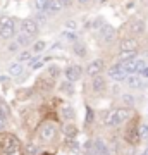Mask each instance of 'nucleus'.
Here are the masks:
<instances>
[{"instance_id":"nucleus-1","label":"nucleus","mask_w":148,"mask_h":155,"mask_svg":"<svg viewBox=\"0 0 148 155\" xmlns=\"http://www.w3.org/2000/svg\"><path fill=\"white\" fill-rule=\"evenodd\" d=\"M129 116H131L129 109H114V110H110L109 114L105 116V124L110 126V127L119 126V124H122L124 121H127Z\"/></svg>"},{"instance_id":"nucleus-2","label":"nucleus","mask_w":148,"mask_h":155,"mask_svg":"<svg viewBox=\"0 0 148 155\" xmlns=\"http://www.w3.org/2000/svg\"><path fill=\"white\" fill-rule=\"evenodd\" d=\"M16 35V26H14V19L11 17H0V38L4 40H12Z\"/></svg>"},{"instance_id":"nucleus-3","label":"nucleus","mask_w":148,"mask_h":155,"mask_svg":"<svg viewBox=\"0 0 148 155\" xmlns=\"http://www.w3.org/2000/svg\"><path fill=\"white\" fill-rule=\"evenodd\" d=\"M121 66L124 67L127 74H140L146 67V64H145V61H140V59H131V61L121 62Z\"/></svg>"},{"instance_id":"nucleus-4","label":"nucleus","mask_w":148,"mask_h":155,"mask_svg":"<svg viewBox=\"0 0 148 155\" xmlns=\"http://www.w3.org/2000/svg\"><path fill=\"white\" fill-rule=\"evenodd\" d=\"M129 76L126 71H124V67L121 66V62L119 64H115L109 69V78L110 79H114V81H126V78Z\"/></svg>"},{"instance_id":"nucleus-5","label":"nucleus","mask_w":148,"mask_h":155,"mask_svg":"<svg viewBox=\"0 0 148 155\" xmlns=\"http://www.w3.org/2000/svg\"><path fill=\"white\" fill-rule=\"evenodd\" d=\"M55 134H57V127L54 124H43V126L40 127V140L41 141H52L55 138Z\"/></svg>"},{"instance_id":"nucleus-6","label":"nucleus","mask_w":148,"mask_h":155,"mask_svg":"<svg viewBox=\"0 0 148 155\" xmlns=\"http://www.w3.org/2000/svg\"><path fill=\"white\" fill-rule=\"evenodd\" d=\"M21 31L29 35V36H35V35L38 33V22L35 21V19H24L21 22Z\"/></svg>"},{"instance_id":"nucleus-7","label":"nucleus","mask_w":148,"mask_h":155,"mask_svg":"<svg viewBox=\"0 0 148 155\" xmlns=\"http://www.w3.org/2000/svg\"><path fill=\"white\" fill-rule=\"evenodd\" d=\"M102 71H104V61H102V59H95V61H91L90 64H88V67H86L88 76H91V78L102 74Z\"/></svg>"},{"instance_id":"nucleus-8","label":"nucleus","mask_w":148,"mask_h":155,"mask_svg":"<svg viewBox=\"0 0 148 155\" xmlns=\"http://www.w3.org/2000/svg\"><path fill=\"white\" fill-rule=\"evenodd\" d=\"M64 76H66L67 81H72V83H76L77 79L81 78V69L77 66H67L64 69Z\"/></svg>"},{"instance_id":"nucleus-9","label":"nucleus","mask_w":148,"mask_h":155,"mask_svg":"<svg viewBox=\"0 0 148 155\" xmlns=\"http://www.w3.org/2000/svg\"><path fill=\"white\" fill-rule=\"evenodd\" d=\"M100 38L104 40L105 43H110L112 40L115 38V29L110 26V24H104L100 28Z\"/></svg>"},{"instance_id":"nucleus-10","label":"nucleus","mask_w":148,"mask_h":155,"mask_svg":"<svg viewBox=\"0 0 148 155\" xmlns=\"http://www.w3.org/2000/svg\"><path fill=\"white\" fill-rule=\"evenodd\" d=\"M126 83H127L129 88L140 90V88H143V84H145V78L138 76V74H129V76L126 78Z\"/></svg>"},{"instance_id":"nucleus-11","label":"nucleus","mask_w":148,"mask_h":155,"mask_svg":"<svg viewBox=\"0 0 148 155\" xmlns=\"http://www.w3.org/2000/svg\"><path fill=\"white\" fill-rule=\"evenodd\" d=\"M64 7H66V5L62 4L61 0H48V4H47V9H45V12H47L48 16H54V14H61Z\"/></svg>"},{"instance_id":"nucleus-12","label":"nucleus","mask_w":148,"mask_h":155,"mask_svg":"<svg viewBox=\"0 0 148 155\" xmlns=\"http://www.w3.org/2000/svg\"><path fill=\"white\" fill-rule=\"evenodd\" d=\"M2 148L7 150V152H16L17 148H19V141H17L14 136H11V134H7V136H4L2 138Z\"/></svg>"},{"instance_id":"nucleus-13","label":"nucleus","mask_w":148,"mask_h":155,"mask_svg":"<svg viewBox=\"0 0 148 155\" xmlns=\"http://www.w3.org/2000/svg\"><path fill=\"white\" fill-rule=\"evenodd\" d=\"M91 88H93L95 93H102V91H105V88H107V81H105V78H102L98 74V76H93V79H91Z\"/></svg>"},{"instance_id":"nucleus-14","label":"nucleus","mask_w":148,"mask_h":155,"mask_svg":"<svg viewBox=\"0 0 148 155\" xmlns=\"http://www.w3.org/2000/svg\"><path fill=\"white\" fill-rule=\"evenodd\" d=\"M121 50L122 52H136L138 50V41L134 38H124L121 41Z\"/></svg>"},{"instance_id":"nucleus-15","label":"nucleus","mask_w":148,"mask_h":155,"mask_svg":"<svg viewBox=\"0 0 148 155\" xmlns=\"http://www.w3.org/2000/svg\"><path fill=\"white\" fill-rule=\"evenodd\" d=\"M126 138L131 141V143H138V140H140V129H136V124L133 122L131 126L127 127V131H126Z\"/></svg>"},{"instance_id":"nucleus-16","label":"nucleus","mask_w":148,"mask_h":155,"mask_svg":"<svg viewBox=\"0 0 148 155\" xmlns=\"http://www.w3.org/2000/svg\"><path fill=\"white\" fill-rule=\"evenodd\" d=\"M93 147H95V150H97V153H98V155H110V153H109V147L105 145L104 140L97 138V140L93 141Z\"/></svg>"},{"instance_id":"nucleus-17","label":"nucleus","mask_w":148,"mask_h":155,"mask_svg":"<svg viewBox=\"0 0 148 155\" xmlns=\"http://www.w3.org/2000/svg\"><path fill=\"white\" fill-rule=\"evenodd\" d=\"M61 114H62V117L66 119V121H72L74 119V109H72L71 105H64V107H61Z\"/></svg>"},{"instance_id":"nucleus-18","label":"nucleus","mask_w":148,"mask_h":155,"mask_svg":"<svg viewBox=\"0 0 148 155\" xmlns=\"http://www.w3.org/2000/svg\"><path fill=\"white\" fill-rule=\"evenodd\" d=\"M22 71H24V67L21 66V62H12L9 66V74L11 76H21Z\"/></svg>"},{"instance_id":"nucleus-19","label":"nucleus","mask_w":148,"mask_h":155,"mask_svg":"<svg viewBox=\"0 0 148 155\" xmlns=\"http://www.w3.org/2000/svg\"><path fill=\"white\" fill-rule=\"evenodd\" d=\"M33 19L38 22L40 26H41V24H47V21H48V14H47V12H43V11H38L36 14H35Z\"/></svg>"},{"instance_id":"nucleus-20","label":"nucleus","mask_w":148,"mask_h":155,"mask_svg":"<svg viewBox=\"0 0 148 155\" xmlns=\"http://www.w3.org/2000/svg\"><path fill=\"white\" fill-rule=\"evenodd\" d=\"M31 38H33V36H29V35H26V33H19L17 35V43L21 45V47H26V45H29L31 43Z\"/></svg>"},{"instance_id":"nucleus-21","label":"nucleus","mask_w":148,"mask_h":155,"mask_svg":"<svg viewBox=\"0 0 148 155\" xmlns=\"http://www.w3.org/2000/svg\"><path fill=\"white\" fill-rule=\"evenodd\" d=\"M131 31L133 33H143V31H145V22L143 21H140V19H138V21H133L131 22Z\"/></svg>"},{"instance_id":"nucleus-22","label":"nucleus","mask_w":148,"mask_h":155,"mask_svg":"<svg viewBox=\"0 0 148 155\" xmlns=\"http://www.w3.org/2000/svg\"><path fill=\"white\" fill-rule=\"evenodd\" d=\"M61 90L64 91V93H67V95H74V83L72 81H64L62 83V86H61Z\"/></svg>"},{"instance_id":"nucleus-23","label":"nucleus","mask_w":148,"mask_h":155,"mask_svg":"<svg viewBox=\"0 0 148 155\" xmlns=\"http://www.w3.org/2000/svg\"><path fill=\"white\" fill-rule=\"evenodd\" d=\"M74 54H76L77 57H84L88 54L86 47H84L83 43H79V41H76V43H74Z\"/></svg>"},{"instance_id":"nucleus-24","label":"nucleus","mask_w":148,"mask_h":155,"mask_svg":"<svg viewBox=\"0 0 148 155\" xmlns=\"http://www.w3.org/2000/svg\"><path fill=\"white\" fill-rule=\"evenodd\" d=\"M134 55H136V52H122L119 54V62H126V61H131V59H134Z\"/></svg>"},{"instance_id":"nucleus-25","label":"nucleus","mask_w":148,"mask_h":155,"mask_svg":"<svg viewBox=\"0 0 148 155\" xmlns=\"http://www.w3.org/2000/svg\"><path fill=\"white\" fill-rule=\"evenodd\" d=\"M47 4H48V0H35L33 2L35 9H36V11H43V12H45V9H47Z\"/></svg>"},{"instance_id":"nucleus-26","label":"nucleus","mask_w":148,"mask_h":155,"mask_svg":"<svg viewBox=\"0 0 148 155\" xmlns=\"http://www.w3.org/2000/svg\"><path fill=\"white\" fill-rule=\"evenodd\" d=\"M45 47H47V43H45V41H36V43L33 45V54H41V52H43L45 50Z\"/></svg>"},{"instance_id":"nucleus-27","label":"nucleus","mask_w":148,"mask_h":155,"mask_svg":"<svg viewBox=\"0 0 148 155\" xmlns=\"http://www.w3.org/2000/svg\"><path fill=\"white\" fill-rule=\"evenodd\" d=\"M31 57H33V50H24L22 54H19V62L31 61Z\"/></svg>"},{"instance_id":"nucleus-28","label":"nucleus","mask_w":148,"mask_h":155,"mask_svg":"<svg viewBox=\"0 0 148 155\" xmlns=\"http://www.w3.org/2000/svg\"><path fill=\"white\" fill-rule=\"evenodd\" d=\"M62 38H66L67 41H71V43H76L77 41V36L72 31H66V33H62Z\"/></svg>"},{"instance_id":"nucleus-29","label":"nucleus","mask_w":148,"mask_h":155,"mask_svg":"<svg viewBox=\"0 0 148 155\" xmlns=\"http://www.w3.org/2000/svg\"><path fill=\"white\" fill-rule=\"evenodd\" d=\"M140 138L148 140V124H141L140 126Z\"/></svg>"},{"instance_id":"nucleus-30","label":"nucleus","mask_w":148,"mask_h":155,"mask_svg":"<svg viewBox=\"0 0 148 155\" xmlns=\"http://www.w3.org/2000/svg\"><path fill=\"white\" fill-rule=\"evenodd\" d=\"M38 86H41V88H43V90H47V91H48V90L52 88V83H50V81H48V79H47V78H43V79H40Z\"/></svg>"},{"instance_id":"nucleus-31","label":"nucleus","mask_w":148,"mask_h":155,"mask_svg":"<svg viewBox=\"0 0 148 155\" xmlns=\"http://www.w3.org/2000/svg\"><path fill=\"white\" fill-rule=\"evenodd\" d=\"M76 133H77V129L74 126H67L66 127V134L69 136V138H74V136H76Z\"/></svg>"},{"instance_id":"nucleus-32","label":"nucleus","mask_w":148,"mask_h":155,"mask_svg":"<svg viewBox=\"0 0 148 155\" xmlns=\"http://www.w3.org/2000/svg\"><path fill=\"white\" fill-rule=\"evenodd\" d=\"M66 28L69 29V31H76V29H77V22L76 21H67L66 22Z\"/></svg>"},{"instance_id":"nucleus-33","label":"nucleus","mask_w":148,"mask_h":155,"mask_svg":"<svg viewBox=\"0 0 148 155\" xmlns=\"http://www.w3.org/2000/svg\"><path fill=\"white\" fill-rule=\"evenodd\" d=\"M43 64H45V61H41V59H36V61L31 62V69H40Z\"/></svg>"},{"instance_id":"nucleus-34","label":"nucleus","mask_w":148,"mask_h":155,"mask_svg":"<svg viewBox=\"0 0 148 155\" xmlns=\"http://www.w3.org/2000/svg\"><path fill=\"white\" fill-rule=\"evenodd\" d=\"M48 72H50V74H52L54 78H57L61 71H59V67H57V66H50V67H48Z\"/></svg>"},{"instance_id":"nucleus-35","label":"nucleus","mask_w":148,"mask_h":155,"mask_svg":"<svg viewBox=\"0 0 148 155\" xmlns=\"http://www.w3.org/2000/svg\"><path fill=\"white\" fill-rule=\"evenodd\" d=\"M122 100H124V104H127V105H133V104H134V98H133L131 95H124Z\"/></svg>"},{"instance_id":"nucleus-36","label":"nucleus","mask_w":148,"mask_h":155,"mask_svg":"<svg viewBox=\"0 0 148 155\" xmlns=\"http://www.w3.org/2000/svg\"><path fill=\"white\" fill-rule=\"evenodd\" d=\"M19 47H21V45L17 43V41H14V43H11V45H9V52H16V50L19 48Z\"/></svg>"},{"instance_id":"nucleus-37","label":"nucleus","mask_w":148,"mask_h":155,"mask_svg":"<svg viewBox=\"0 0 148 155\" xmlns=\"http://www.w3.org/2000/svg\"><path fill=\"white\" fill-rule=\"evenodd\" d=\"M140 74H141V76H143V78H145V79H148V66H146V67H145V69H143V71H141V72H140Z\"/></svg>"},{"instance_id":"nucleus-38","label":"nucleus","mask_w":148,"mask_h":155,"mask_svg":"<svg viewBox=\"0 0 148 155\" xmlns=\"http://www.w3.org/2000/svg\"><path fill=\"white\" fill-rule=\"evenodd\" d=\"M35 152H36V148H35L33 145H29V147H28V153H35Z\"/></svg>"},{"instance_id":"nucleus-39","label":"nucleus","mask_w":148,"mask_h":155,"mask_svg":"<svg viewBox=\"0 0 148 155\" xmlns=\"http://www.w3.org/2000/svg\"><path fill=\"white\" fill-rule=\"evenodd\" d=\"M61 2H62V4H64V5H71V4H72V0H61Z\"/></svg>"},{"instance_id":"nucleus-40","label":"nucleus","mask_w":148,"mask_h":155,"mask_svg":"<svg viewBox=\"0 0 148 155\" xmlns=\"http://www.w3.org/2000/svg\"><path fill=\"white\" fill-rule=\"evenodd\" d=\"M77 2H79V4H88L90 0H77Z\"/></svg>"},{"instance_id":"nucleus-41","label":"nucleus","mask_w":148,"mask_h":155,"mask_svg":"<svg viewBox=\"0 0 148 155\" xmlns=\"http://www.w3.org/2000/svg\"><path fill=\"white\" fill-rule=\"evenodd\" d=\"M141 155H148V147H146L145 150H143V153H141Z\"/></svg>"},{"instance_id":"nucleus-42","label":"nucleus","mask_w":148,"mask_h":155,"mask_svg":"<svg viewBox=\"0 0 148 155\" xmlns=\"http://www.w3.org/2000/svg\"><path fill=\"white\" fill-rule=\"evenodd\" d=\"M4 79H7L5 76H2V72H0V81H4Z\"/></svg>"}]
</instances>
